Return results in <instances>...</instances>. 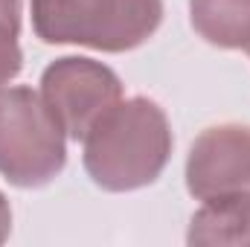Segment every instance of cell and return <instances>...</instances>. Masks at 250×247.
I'll return each instance as SVG.
<instances>
[{"instance_id": "obj_1", "label": "cell", "mask_w": 250, "mask_h": 247, "mask_svg": "<svg viewBox=\"0 0 250 247\" xmlns=\"http://www.w3.org/2000/svg\"><path fill=\"white\" fill-rule=\"evenodd\" d=\"M172 125L148 96L120 99L82 140V163L105 192H134L151 186L172 157Z\"/></svg>"}, {"instance_id": "obj_2", "label": "cell", "mask_w": 250, "mask_h": 247, "mask_svg": "<svg viewBox=\"0 0 250 247\" xmlns=\"http://www.w3.org/2000/svg\"><path fill=\"white\" fill-rule=\"evenodd\" d=\"M29 12L44 44L99 53L137 50L163 23V0H29Z\"/></svg>"}, {"instance_id": "obj_3", "label": "cell", "mask_w": 250, "mask_h": 247, "mask_svg": "<svg viewBox=\"0 0 250 247\" xmlns=\"http://www.w3.org/2000/svg\"><path fill=\"white\" fill-rule=\"evenodd\" d=\"M67 166V134L32 87L0 90V175L12 186L38 189Z\"/></svg>"}, {"instance_id": "obj_4", "label": "cell", "mask_w": 250, "mask_h": 247, "mask_svg": "<svg viewBox=\"0 0 250 247\" xmlns=\"http://www.w3.org/2000/svg\"><path fill=\"white\" fill-rule=\"evenodd\" d=\"M41 99L64 134L79 143L123 99V82L108 64L64 56L41 73Z\"/></svg>"}, {"instance_id": "obj_5", "label": "cell", "mask_w": 250, "mask_h": 247, "mask_svg": "<svg viewBox=\"0 0 250 247\" xmlns=\"http://www.w3.org/2000/svg\"><path fill=\"white\" fill-rule=\"evenodd\" d=\"M187 189L195 201L250 195V125L201 131L187 154Z\"/></svg>"}, {"instance_id": "obj_6", "label": "cell", "mask_w": 250, "mask_h": 247, "mask_svg": "<svg viewBox=\"0 0 250 247\" xmlns=\"http://www.w3.org/2000/svg\"><path fill=\"white\" fill-rule=\"evenodd\" d=\"M192 247H250V195L201 201L187 230Z\"/></svg>"}, {"instance_id": "obj_7", "label": "cell", "mask_w": 250, "mask_h": 247, "mask_svg": "<svg viewBox=\"0 0 250 247\" xmlns=\"http://www.w3.org/2000/svg\"><path fill=\"white\" fill-rule=\"evenodd\" d=\"M189 21L212 47L245 50L250 44V0H189Z\"/></svg>"}, {"instance_id": "obj_8", "label": "cell", "mask_w": 250, "mask_h": 247, "mask_svg": "<svg viewBox=\"0 0 250 247\" xmlns=\"http://www.w3.org/2000/svg\"><path fill=\"white\" fill-rule=\"evenodd\" d=\"M21 0H0V90L18 79L23 67L21 53Z\"/></svg>"}, {"instance_id": "obj_9", "label": "cell", "mask_w": 250, "mask_h": 247, "mask_svg": "<svg viewBox=\"0 0 250 247\" xmlns=\"http://www.w3.org/2000/svg\"><path fill=\"white\" fill-rule=\"evenodd\" d=\"M9 233H12V206H9L6 195L0 192V245L9 239Z\"/></svg>"}, {"instance_id": "obj_10", "label": "cell", "mask_w": 250, "mask_h": 247, "mask_svg": "<svg viewBox=\"0 0 250 247\" xmlns=\"http://www.w3.org/2000/svg\"><path fill=\"white\" fill-rule=\"evenodd\" d=\"M245 53H248V56H250V44H248V47H245Z\"/></svg>"}]
</instances>
